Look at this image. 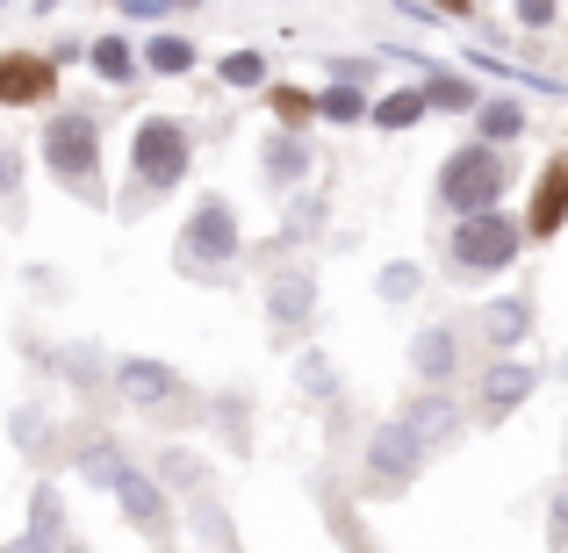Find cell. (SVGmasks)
<instances>
[{
	"label": "cell",
	"instance_id": "cell-1",
	"mask_svg": "<svg viewBox=\"0 0 568 553\" xmlns=\"http://www.w3.org/2000/svg\"><path fill=\"white\" fill-rule=\"evenodd\" d=\"M439 431H454V410H446L439 396H425L410 417H396V424H382V431H375V474L403 482V474L417 468V453H425Z\"/></svg>",
	"mask_w": 568,
	"mask_h": 553
},
{
	"label": "cell",
	"instance_id": "cell-2",
	"mask_svg": "<svg viewBox=\"0 0 568 553\" xmlns=\"http://www.w3.org/2000/svg\"><path fill=\"white\" fill-rule=\"evenodd\" d=\"M504 158L489 152V144H468V152H454L446 158V173H439V194H446V208H460V216H468V208H489L504 194Z\"/></svg>",
	"mask_w": 568,
	"mask_h": 553
},
{
	"label": "cell",
	"instance_id": "cell-3",
	"mask_svg": "<svg viewBox=\"0 0 568 553\" xmlns=\"http://www.w3.org/2000/svg\"><path fill=\"white\" fill-rule=\"evenodd\" d=\"M454 259L460 266H511L518 259V223L497 208H468V223L454 231Z\"/></svg>",
	"mask_w": 568,
	"mask_h": 553
},
{
	"label": "cell",
	"instance_id": "cell-4",
	"mask_svg": "<svg viewBox=\"0 0 568 553\" xmlns=\"http://www.w3.org/2000/svg\"><path fill=\"white\" fill-rule=\"evenodd\" d=\"M237 252V216L209 194L202 208H194V223H187V237H181V266H223Z\"/></svg>",
	"mask_w": 568,
	"mask_h": 553
},
{
	"label": "cell",
	"instance_id": "cell-5",
	"mask_svg": "<svg viewBox=\"0 0 568 553\" xmlns=\"http://www.w3.org/2000/svg\"><path fill=\"white\" fill-rule=\"evenodd\" d=\"M94 144H101V130H94V115H80V109L58 115V123L43 130V158H51V166L65 173L72 187H80V181H87V166H94Z\"/></svg>",
	"mask_w": 568,
	"mask_h": 553
},
{
	"label": "cell",
	"instance_id": "cell-6",
	"mask_svg": "<svg viewBox=\"0 0 568 553\" xmlns=\"http://www.w3.org/2000/svg\"><path fill=\"white\" fill-rule=\"evenodd\" d=\"M187 173V130L181 123H144L138 130V181L144 187H173Z\"/></svg>",
	"mask_w": 568,
	"mask_h": 553
},
{
	"label": "cell",
	"instance_id": "cell-7",
	"mask_svg": "<svg viewBox=\"0 0 568 553\" xmlns=\"http://www.w3.org/2000/svg\"><path fill=\"white\" fill-rule=\"evenodd\" d=\"M51 80H58V72L43 65V58H29V51L0 58V109H22V101H43V94H51Z\"/></svg>",
	"mask_w": 568,
	"mask_h": 553
},
{
	"label": "cell",
	"instance_id": "cell-8",
	"mask_svg": "<svg viewBox=\"0 0 568 553\" xmlns=\"http://www.w3.org/2000/svg\"><path fill=\"white\" fill-rule=\"evenodd\" d=\"M561 216H568V158H555V166L540 173V194H532V216H526V223H532L540 237H555Z\"/></svg>",
	"mask_w": 568,
	"mask_h": 553
},
{
	"label": "cell",
	"instance_id": "cell-9",
	"mask_svg": "<svg viewBox=\"0 0 568 553\" xmlns=\"http://www.w3.org/2000/svg\"><path fill=\"white\" fill-rule=\"evenodd\" d=\"M115 496H123V511L138 518V525H159V518H166V496H159L144 474H130V468H115Z\"/></svg>",
	"mask_w": 568,
	"mask_h": 553
},
{
	"label": "cell",
	"instance_id": "cell-10",
	"mask_svg": "<svg viewBox=\"0 0 568 553\" xmlns=\"http://www.w3.org/2000/svg\"><path fill=\"white\" fill-rule=\"evenodd\" d=\"M123 388H130V402H166L173 396V373L152 367V360H130L123 367Z\"/></svg>",
	"mask_w": 568,
	"mask_h": 553
},
{
	"label": "cell",
	"instance_id": "cell-11",
	"mask_svg": "<svg viewBox=\"0 0 568 553\" xmlns=\"http://www.w3.org/2000/svg\"><path fill=\"white\" fill-rule=\"evenodd\" d=\"M526 388H532V373H526V367H497V373L483 381V396H489V410H511Z\"/></svg>",
	"mask_w": 568,
	"mask_h": 553
},
{
	"label": "cell",
	"instance_id": "cell-12",
	"mask_svg": "<svg viewBox=\"0 0 568 553\" xmlns=\"http://www.w3.org/2000/svg\"><path fill=\"white\" fill-rule=\"evenodd\" d=\"M303 166H310V152H303V144H274V152H266V181H281V187H288V181H303Z\"/></svg>",
	"mask_w": 568,
	"mask_h": 553
},
{
	"label": "cell",
	"instance_id": "cell-13",
	"mask_svg": "<svg viewBox=\"0 0 568 553\" xmlns=\"http://www.w3.org/2000/svg\"><path fill=\"white\" fill-rule=\"evenodd\" d=\"M94 72H101V80H130V43L123 37H101L94 43Z\"/></svg>",
	"mask_w": 568,
	"mask_h": 553
},
{
	"label": "cell",
	"instance_id": "cell-14",
	"mask_svg": "<svg viewBox=\"0 0 568 553\" xmlns=\"http://www.w3.org/2000/svg\"><path fill=\"white\" fill-rule=\"evenodd\" d=\"M446 367H454V338L425 331V338H417V373H446Z\"/></svg>",
	"mask_w": 568,
	"mask_h": 553
},
{
	"label": "cell",
	"instance_id": "cell-15",
	"mask_svg": "<svg viewBox=\"0 0 568 553\" xmlns=\"http://www.w3.org/2000/svg\"><path fill=\"white\" fill-rule=\"evenodd\" d=\"M425 109H432V101H425V94H388V101H382V109H375V115H382V123H388V130H410V123H417V115H425Z\"/></svg>",
	"mask_w": 568,
	"mask_h": 553
},
{
	"label": "cell",
	"instance_id": "cell-16",
	"mask_svg": "<svg viewBox=\"0 0 568 553\" xmlns=\"http://www.w3.org/2000/svg\"><path fill=\"white\" fill-rule=\"evenodd\" d=\"M303 309H310V280H281V288H274V317L303 324Z\"/></svg>",
	"mask_w": 568,
	"mask_h": 553
},
{
	"label": "cell",
	"instance_id": "cell-17",
	"mask_svg": "<svg viewBox=\"0 0 568 553\" xmlns=\"http://www.w3.org/2000/svg\"><path fill=\"white\" fill-rule=\"evenodd\" d=\"M152 65H159V72H187V65H194V43L159 37V43H152Z\"/></svg>",
	"mask_w": 568,
	"mask_h": 553
},
{
	"label": "cell",
	"instance_id": "cell-18",
	"mask_svg": "<svg viewBox=\"0 0 568 553\" xmlns=\"http://www.w3.org/2000/svg\"><path fill=\"white\" fill-rule=\"evenodd\" d=\"M483 130H489V137H518V130H526V115H518L511 101H497V109H483Z\"/></svg>",
	"mask_w": 568,
	"mask_h": 553
},
{
	"label": "cell",
	"instance_id": "cell-19",
	"mask_svg": "<svg viewBox=\"0 0 568 553\" xmlns=\"http://www.w3.org/2000/svg\"><path fill=\"white\" fill-rule=\"evenodd\" d=\"M361 109H367V101L353 94V86H332V94H324V115H332V123H353Z\"/></svg>",
	"mask_w": 568,
	"mask_h": 553
},
{
	"label": "cell",
	"instance_id": "cell-20",
	"mask_svg": "<svg viewBox=\"0 0 568 553\" xmlns=\"http://www.w3.org/2000/svg\"><path fill=\"white\" fill-rule=\"evenodd\" d=\"M266 109H274L281 123H303V115H310V94H295V86H274V101H266Z\"/></svg>",
	"mask_w": 568,
	"mask_h": 553
},
{
	"label": "cell",
	"instance_id": "cell-21",
	"mask_svg": "<svg viewBox=\"0 0 568 553\" xmlns=\"http://www.w3.org/2000/svg\"><path fill=\"white\" fill-rule=\"evenodd\" d=\"M425 101H439V109H468L475 86H468V80H432V94H425Z\"/></svg>",
	"mask_w": 568,
	"mask_h": 553
},
{
	"label": "cell",
	"instance_id": "cell-22",
	"mask_svg": "<svg viewBox=\"0 0 568 553\" xmlns=\"http://www.w3.org/2000/svg\"><path fill=\"white\" fill-rule=\"evenodd\" d=\"M260 72H266L260 58H252V51H237L231 65H223V80H231V86H252V80H260Z\"/></svg>",
	"mask_w": 568,
	"mask_h": 553
},
{
	"label": "cell",
	"instance_id": "cell-23",
	"mask_svg": "<svg viewBox=\"0 0 568 553\" xmlns=\"http://www.w3.org/2000/svg\"><path fill=\"white\" fill-rule=\"evenodd\" d=\"M518 14H526V22H547V14H555V0H518Z\"/></svg>",
	"mask_w": 568,
	"mask_h": 553
},
{
	"label": "cell",
	"instance_id": "cell-24",
	"mask_svg": "<svg viewBox=\"0 0 568 553\" xmlns=\"http://www.w3.org/2000/svg\"><path fill=\"white\" fill-rule=\"evenodd\" d=\"M555 540H568V496L555 503Z\"/></svg>",
	"mask_w": 568,
	"mask_h": 553
},
{
	"label": "cell",
	"instance_id": "cell-25",
	"mask_svg": "<svg viewBox=\"0 0 568 553\" xmlns=\"http://www.w3.org/2000/svg\"><path fill=\"white\" fill-rule=\"evenodd\" d=\"M8 187H14V158L0 152V194H8Z\"/></svg>",
	"mask_w": 568,
	"mask_h": 553
},
{
	"label": "cell",
	"instance_id": "cell-26",
	"mask_svg": "<svg viewBox=\"0 0 568 553\" xmlns=\"http://www.w3.org/2000/svg\"><path fill=\"white\" fill-rule=\"evenodd\" d=\"M173 8H194V0H173Z\"/></svg>",
	"mask_w": 568,
	"mask_h": 553
},
{
	"label": "cell",
	"instance_id": "cell-27",
	"mask_svg": "<svg viewBox=\"0 0 568 553\" xmlns=\"http://www.w3.org/2000/svg\"><path fill=\"white\" fill-rule=\"evenodd\" d=\"M43 8H51V0H43Z\"/></svg>",
	"mask_w": 568,
	"mask_h": 553
}]
</instances>
